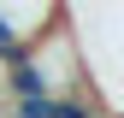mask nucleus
Wrapping results in <instances>:
<instances>
[{
  "instance_id": "f257e3e1",
  "label": "nucleus",
  "mask_w": 124,
  "mask_h": 118,
  "mask_svg": "<svg viewBox=\"0 0 124 118\" xmlns=\"http://www.w3.org/2000/svg\"><path fill=\"white\" fill-rule=\"evenodd\" d=\"M0 118H12V112H6V100H0Z\"/></svg>"
}]
</instances>
